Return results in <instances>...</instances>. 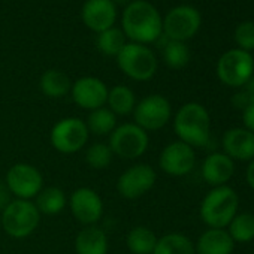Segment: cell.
I'll list each match as a JSON object with an SVG mask.
<instances>
[{"label":"cell","mask_w":254,"mask_h":254,"mask_svg":"<svg viewBox=\"0 0 254 254\" xmlns=\"http://www.w3.org/2000/svg\"><path fill=\"white\" fill-rule=\"evenodd\" d=\"M123 33L135 44H150L162 36L163 20L151 3L135 0L124 9Z\"/></svg>","instance_id":"6da1fadb"},{"label":"cell","mask_w":254,"mask_h":254,"mask_svg":"<svg viewBox=\"0 0 254 254\" xmlns=\"http://www.w3.org/2000/svg\"><path fill=\"white\" fill-rule=\"evenodd\" d=\"M174 130L178 141L190 145L191 148H202L208 145L211 138V115L208 109L197 102L183 105L175 115Z\"/></svg>","instance_id":"7a4b0ae2"},{"label":"cell","mask_w":254,"mask_h":254,"mask_svg":"<svg viewBox=\"0 0 254 254\" xmlns=\"http://www.w3.org/2000/svg\"><path fill=\"white\" fill-rule=\"evenodd\" d=\"M239 211V197L229 186L212 187L200 203V218L209 229H226Z\"/></svg>","instance_id":"3957f363"},{"label":"cell","mask_w":254,"mask_h":254,"mask_svg":"<svg viewBox=\"0 0 254 254\" xmlns=\"http://www.w3.org/2000/svg\"><path fill=\"white\" fill-rule=\"evenodd\" d=\"M39 221L41 214L33 202L15 199L5 206L2 218H0V226L9 236L21 239L32 235L38 229Z\"/></svg>","instance_id":"277c9868"},{"label":"cell","mask_w":254,"mask_h":254,"mask_svg":"<svg viewBox=\"0 0 254 254\" xmlns=\"http://www.w3.org/2000/svg\"><path fill=\"white\" fill-rule=\"evenodd\" d=\"M118 67L135 81H148L157 72L154 53L142 44H126L117 56Z\"/></svg>","instance_id":"5b68a950"},{"label":"cell","mask_w":254,"mask_h":254,"mask_svg":"<svg viewBox=\"0 0 254 254\" xmlns=\"http://www.w3.org/2000/svg\"><path fill=\"white\" fill-rule=\"evenodd\" d=\"M148 133L135 123H126L118 127L109 136V148L114 156L126 160L141 157L148 148Z\"/></svg>","instance_id":"8992f818"},{"label":"cell","mask_w":254,"mask_h":254,"mask_svg":"<svg viewBox=\"0 0 254 254\" xmlns=\"http://www.w3.org/2000/svg\"><path fill=\"white\" fill-rule=\"evenodd\" d=\"M254 73V59L239 48L224 53L217 63L218 79L232 88H241Z\"/></svg>","instance_id":"52a82bcc"},{"label":"cell","mask_w":254,"mask_h":254,"mask_svg":"<svg viewBox=\"0 0 254 254\" xmlns=\"http://www.w3.org/2000/svg\"><path fill=\"white\" fill-rule=\"evenodd\" d=\"M90 132L85 121L76 117L60 120L51 130L50 139L53 147L62 154H73L82 150L88 141Z\"/></svg>","instance_id":"ba28073f"},{"label":"cell","mask_w":254,"mask_h":254,"mask_svg":"<svg viewBox=\"0 0 254 254\" xmlns=\"http://www.w3.org/2000/svg\"><path fill=\"white\" fill-rule=\"evenodd\" d=\"M172 115L169 100L162 94H150L136 103L133 109L135 124L145 132L160 130L165 127Z\"/></svg>","instance_id":"9c48e42d"},{"label":"cell","mask_w":254,"mask_h":254,"mask_svg":"<svg viewBox=\"0 0 254 254\" xmlns=\"http://www.w3.org/2000/svg\"><path fill=\"white\" fill-rule=\"evenodd\" d=\"M200 27V14L196 8L181 5L174 8L163 20V33L169 41L184 42L193 38Z\"/></svg>","instance_id":"30bf717a"},{"label":"cell","mask_w":254,"mask_h":254,"mask_svg":"<svg viewBox=\"0 0 254 254\" xmlns=\"http://www.w3.org/2000/svg\"><path fill=\"white\" fill-rule=\"evenodd\" d=\"M44 178L39 169L29 163H17L6 174V187L17 199L30 200L42 190Z\"/></svg>","instance_id":"8fae6325"},{"label":"cell","mask_w":254,"mask_h":254,"mask_svg":"<svg viewBox=\"0 0 254 254\" xmlns=\"http://www.w3.org/2000/svg\"><path fill=\"white\" fill-rule=\"evenodd\" d=\"M156 180V171L150 165H135L120 175L117 190L126 199H139L154 187Z\"/></svg>","instance_id":"7c38bea8"},{"label":"cell","mask_w":254,"mask_h":254,"mask_svg":"<svg viewBox=\"0 0 254 254\" xmlns=\"http://www.w3.org/2000/svg\"><path fill=\"white\" fill-rule=\"evenodd\" d=\"M160 169L172 177H184L190 174L196 165V153L190 145L175 141L166 145L159 159Z\"/></svg>","instance_id":"4fadbf2b"},{"label":"cell","mask_w":254,"mask_h":254,"mask_svg":"<svg viewBox=\"0 0 254 254\" xmlns=\"http://www.w3.org/2000/svg\"><path fill=\"white\" fill-rule=\"evenodd\" d=\"M69 206L73 217L85 226H94L103 214V202L90 187L76 189L69 199Z\"/></svg>","instance_id":"5bb4252c"},{"label":"cell","mask_w":254,"mask_h":254,"mask_svg":"<svg viewBox=\"0 0 254 254\" xmlns=\"http://www.w3.org/2000/svg\"><path fill=\"white\" fill-rule=\"evenodd\" d=\"M108 87L103 81L94 76H84L75 81V84L70 88L73 102L88 111H94L99 108H103L108 99Z\"/></svg>","instance_id":"9a60e30c"},{"label":"cell","mask_w":254,"mask_h":254,"mask_svg":"<svg viewBox=\"0 0 254 254\" xmlns=\"http://www.w3.org/2000/svg\"><path fill=\"white\" fill-rule=\"evenodd\" d=\"M223 153L233 162H251L254 159V133L244 127H232L223 135Z\"/></svg>","instance_id":"2e32d148"},{"label":"cell","mask_w":254,"mask_h":254,"mask_svg":"<svg viewBox=\"0 0 254 254\" xmlns=\"http://www.w3.org/2000/svg\"><path fill=\"white\" fill-rule=\"evenodd\" d=\"M117 18V8L112 0H87L82 6V21L93 32L111 29Z\"/></svg>","instance_id":"e0dca14e"},{"label":"cell","mask_w":254,"mask_h":254,"mask_svg":"<svg viewBox=\"0 0 254 254\" xmlns=\"http://www.w3.org/2000/svg\"><path fill=\"white\" fill-rule=\"evenodd\" d=\"M235 175V162L223 151L211 153L202 163V178L211 187L227 186Z\"/></svg>","instance_id":"ac0fdd59"},{"label":"cell","mask_w":254,"mask_h":254,"mask_svg":"<svg viewBox=\"0 0 254 254\" xmlns=\"http://www.w3.org/2000/svg\"><path fill=\"white\" fill-rule=\"evenodd\" d=\"M235 241L226 229H208L194 244L196 254H232Z\"/></svg>","instance_id":"d6986e66"},{"label":"cell","mask_w":254,"mask_h":254,"mask_svg":"<svg viewBox=\"0 0 254 254\" xmlns=\"http://www.w3.org/2000/svg\"><path fill=\"white\" fill-rule=\"evenodd\" d=\"M76 254H106L108 236L97 226H85L75 239Z\"/></svg>","instance_id":"ffe728a7"},{"label":"cell","mask_w":254,"mask_h":254,"mask_svg":"<svg viewBox=\"0 0 254 254\" xmlns=\"http://www.w3.org/2000/svg\"><path fill=\"white\" fill-rule=\"evenodd\" d=\"M156 233L145 226H136L127 233V248L132 254H153L157 244Z\"/></svg>","instance_id":"44dd1931"},{"label":"cell","mask_w":254,"mask_h":254,"mask_svg":"<svg viewBox=\"0 0 254 254\" xmlns=\"http://www.w3.org/2000/svg\"><path fill=\"white\" fill-rule=\"evenodd\" d=\"M72 88L69 76L57 69H50L41 76V90L47 97L59 99L66 96Z\"/></svg>","instance_id":"7402d4cb"},{"label":"cell","mask_w":254,"mask_h":254,"mask_svg":"<svg viewBox=\"0 0 254 254\" xmlns=\"http://www.w3.org/2000/svg\"><path fill=\"white\" fill-rule=\"evenodd\" d=\"M106 103L115 115H129L136 106V97L129 87L115 85L108 91Z\"/></svg>","instance_id":"603a6c76"},{"label":"cell","mask_w":254,"mask_h":254,"mask_svg":"<svg viewBox=\"0 0 254 254\" xmlns=\"http://www.w3.org/2000/svg\"><path fill=\"white\" fill-rule=\"evenodd\" d=\"M153 254H196L191 239L181 233H168L157 239Z\"/></svg>","instance_id":"cb8c5ba5"},{"label":"cell","mask_w":254,"mask_h":254,"mask_svg":"<svg viewBox=\"0 0 254 254\" xmlns=\"http://www.w3.org/2000/svg\"><path fill=\"white\" fill-rule=\"evenodd\" d=\"M90 133L96 136L111 135L117 127V115L109 108H99L90 111V115L85 121Z\"/></svg>","instance_id":"d4e9b609"},{"label":"cell","mask_w":254,"mask_h":254,"mask_svg":"<svg viewBox=\"0 0 254 254\" xmlns=\"http://www.w3.org/2000/svg\"><path fill=\"white\" fill-rule=\"evenodd\" d=\"M39 214H45V215H56L59 212H62L64 209V206L67 205L64 191L59 187H48L39 191V194L36 196V202H35Z\"/></svg>","instance_id":"484cf974"},{"label":"cell","mask_w":254,"mask_h":254,"mask_svg":"<svg viewBox=\"0 0 254 254\" xmlns=\"http://www.w3.org/2000/svg\"><path fill=\"white\" fill-rule=\"evenodd\" d=\"M235 244H247L254 241V214L238 212L226 227Z\"/></svg>","instance_id":"4316f807"},{"label":"cell","mask_w":254,"mask_h":254,"mask_svg":"<svg viewBox=\"0 0 254 254\" xmlns=\"http://www.w3.org/2000/svg\"><path fill=\"white\" fill-rule=\"evenodd\" d=\"M96 45L102 54L117 57L126 45V35L120 29L111 27V29L99 33Z\"/></svg>","instance_id":"83f0119b"},{"label":"cell","mask_w":254,"mask_h":254,"mask_svg":"<svg viewBox=\"0 0 254 254\" xmlns=\"http://www.w3.org/2000/svg\"><path fill=\"white\" fill-rule=\"evenodd\" d=\"M163 59L169 67L183 69L190 60V51L184 42L168 39V42L163 45Z\"/></svg>","instance_id":"f1b7e54d"},{"label":"cell","mask_w":254,"mask_h":254,"mask_svg":"<svg viewBox=\"0 0 254 254\" xmlns=\"http://www.w3.org/2000/svg\"><path fill=\"white\" fill-rule=\"evenodd\" d=\"M112 157H114V154H112L109 145L103 144V142L93 144L85 151V162L93 169H105L106 166L111 165Z\"/></svg>","instance_id":"f546056e"},{"label":"cell","mask_w":254,"mask_h":254,"mask_svg":"<svg viewBox=\"0 0 254 254\" xmlns=\"http://www.w3.org/2000/svg\"><path fill=\"white\" fill-rule=\"evenodd\" d=\"M235 42L238 44L239 50L242 51H253L254 50V23L244 21L235 30Z\"/></svg>","instance_id":"4dcf8cb0"},{"label":"cell","mask_w":254,"mask_h":254,"mask_svg":"<svg viewBox=\"0 0 254 254\" xmlns=\"http://www.w3.org/2000/svg\"><path fill=\"white\" fill-rule=\"evenodd\" d=\"M254 103V75L232 96V105L236 109L244 111L247 106Z\"/></svg>","instance_id":"1f68e13d"},{"label":"cell","mask_w":254,"mask_h":254,"mask_svg":"<svg viewBox=\"0 0 254 254\" xmlns=\"http://www.w3.org/2000/svg\"><path fill=\"white\" fill-rule=\"evenodd\" d=\"M242 124H244V129L254 133V103L247 106L242 111Z\"/></svg>","instance_id":"d6a6232c"},{"label":"cell","mask_w":254,"mask_h":254,"mask_svg":"<svg viewBox=\"0 0 254 254\" xmlns=\"http://www.w3.org/2000/svg\"><path fill=\"white\" fill-rule=\"evenodd\" d=\"M9 190H8V187L6 186H3V184H0V209H5V206L11 202V197H9Z\"/></svg>","instance_id":"836d02e7"},{"label":"cell","mask_w":254,"mask_h":254,"mask_svg":"<svg viewBox=\"0 0 254 254\" xmlns=\"http://www.w3.org/2000/svg\"><path fill=\"white\" fill-rule=\"evenodd\" d=\"M245 180H247V184L250 186V189L254 190V159L251 162H248V168L245 171Z\"/></svg>","instance_id":"e575fe53"}]
</instances>
